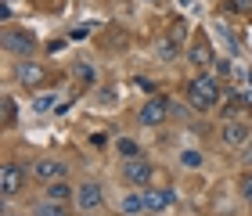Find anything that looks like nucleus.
Returning a JSON list of instances; mask_svg holds the SVG:
<instances>
[{
	"label": "nucleus",
	"instance_id": "nucleus-22",
	"mask_svg": "<svg viewBox=\"0 0 252 216\" xmlns=\"http://www.w3.org/2000/svg\"><path fill=\"white\" fill-rule=\"evenodd\" d=\"M227 11H252V0H231Z\"/></svg>",
	"mask_w": 252,
	"mask_h": 216
},
{
	"label": "nucleus",
	"instance_id": "nucleus-7",
	"mask_svg": "<svg viewBox=\"0 0 252 216\" xmlns=\"http://www.w3.org/2000/svg\"><path fill=\"white\" fill-rule=\"evenodd\" d=\"M68 166L65 162H54V158H40L36 166H32V177H40L43 184H54V180H65Z\"/></svg>",
	"mask_w": 252,
	"mask_h": 216
},
{
	"label": "nucleus",
	"instance_id": "nucleus-8",
	"mask_svg": "<svg viewBox=\"0 0 252 216\" xmlns=\"http://www.w3.org/2000/svg\"><path fill=\"white\" fill-rule=\"evenodd\" d=\"M101 184H94V180H87V184H79V191H76V206L83 209V213H90V209H101Z\"/></svg>",
	"mask_w": 252,
	"mask_h": 216
},
{
	"label": "nucleus",
	"instance_id": "nucleus-14",
	"mask_svg": "<svg viewBox=\"0 0 252 216\" xmlns=\"http://www.w3.org/2000/svg\"><path fill=\"white\" fill-rule=\"evenodd\" d=\"M32 216H68V209H65V202H40L36 209H32Z\"/></svg>",
	"mask_w": 252,
	"mask_h": 216
},
{
	"label": "nucleus",
	"instance_id": "nucleus-23",
	"mask_svg": "<svg viewBox=\"0 0 252 216\" xmlns=\"http://www.w3.org/2000/svg\"><path fill=\"white\" fill-rule=\"evenodd\" d=\"M242 195H245V202L252 206V177H242Z\"/></svg>",
	"mask_w": 252,
	"mask_h": 216
},
{
	"label": "nucleus",
	"instance_id": "nucleus-5",
	"mask_svg": "<svg viewBox=\"0 0 252 216\" xmlns=\"http://www.w3.org/2000/svg\"><path fill=\"white\" fill-rule=\"evenodd\" d=\"M123 177L126 180H130V184L133 187H148V184H152V166H148V162H141V158H126V166H123Z\"/></svg>",
	"mask_w": 252,
	"mask_h": 216
},
{
	"label": "nucleus",
	"instance_id": "nucleus-13",
	"mask_svg": "<svg viewBox=\"0 0 252 216\" xmlns=\"http://www.w3.org/2000/svg\"><path fill=\"white\" fill-rule=\"evenodd\" d=\"M43 195H47L51 202H68V198H72V187H68L65 180H54V184H47V191H43Z\"/></svg>",
	"mask_w": 252,
	"mask_h": 216
},
{
	"label": "nucleus",
	"instance_id": "nucleus-16",
	"mask_svg": "<svg viewBox=\"0 0 252 216\" xmlns=\"http://www.w3.org/2000/svg\"><path fill=\"white\" fill-rule=\"evenodd\" d=\"M72 76L83 79V83H94V65H90V62H76L72 65Z\"/></svg>",
	"mask_w": 252,
	"mask_h": 216
},
{
	"label": "nucleus",
	"instance_id": "nucleus-25",
	"mask_svg": "<svg viewBox=\"0 0 252 216\" xmlns=\"http://www.w3.org/2000/svg\"><path fill=\"white\" fill-rule=\"evenodd\" d=\"M242 158H245V162H249V166H252V141H249V144H245V148H242Z\"/></svg>",
	"mask_w": 252,
	"mask_h": 216
},
{
	"label": "nucleus",
	"instance_id": "nucleus-26",
	"mask_svg": "<svg viewBox=\"0 0 252 216\" xmlns=\"http://www.w3.org/2000/svg\"><path fill=\"white\" fill-rule=\"evenodd\" d=\"M249 83H252V69H249Z\"/></svg>",
	"mask_w": 252,
	"mask_h": 216
},
{
	"label": "nucleus",
	"instance_id": "nucleus-12",
	"mask_svg": "<svg viewBox=\"0 0 252 216\" xmlns=\"http://www.w3.org/2000/svg\"><path fill=\"white\" fill-rule=\"evenodd\" d=\"M188 58H191L194 65H209V62H213V47H209V43H205V40L198 36V40H194V43H191V51H188Z\"/></svg>",
	"mask_w": 252,
	"mask_h": 216
},
{
	"label": "nucleus",
	"instance_id": "nucleus-4",
	"mask_svg": "<svg viewBox=\"0 0 252 216\" xmlns=\"http://www.w3.org/2000/svg\"><path fill=\"white\" fill-rule=\"evenodd\" d=\"M22 180H26V173H22L18 162H7L4 169H0V191H4V198H15L22 191Z\"/></svg>",
	"mask_w": 252,
	"mask_h": 216
},
{
	"label": "nucleus",
	"instance_id": "nucleus-18",
	"mask_svg": "<svg viewBox=\"0 0 252 216\" xmlns=\"http://www.w3.org/2000/svg\"><path fill=\"white\" fill-rule=\"evenodd\" d=\"M119 152H123L126 158H137V141H130V137H123V141H119Z\"/></svg>",
	"mask_w": 252,
	"mask_h": 216
},
{
	"label": "nucleus",
	"instance_id": "nucleus-24",
	"mask_svg": "<svg viewBox=\"0 0 252 216\" xmlns=\"http://www.w3.org/2000/svg\"><path fill=\"white\" fill-rule=\"evenodd\" d=\"M108 43H112V47H126V36H123V32H112Z\"/></svg>",
	"mask_w": 252,
	"mask_h": 216
},
{
	"label": "nucleus",
	"instance_id": "nucleus-20",
	"mask_svg": "<svg viewBox=\"0 0 252 216\" xmlns=\"http://www.w3.org/2000/svg\"><path fill=\"white\" fill-rule=\"evenodd\" d=\"M137 87H141L144 94H152V97H155V79H148V76H137Z\"/></svg>",
	"mask_w": 252,
	"mask_h": 216
},
{
	"label": "nucleus",
	"instance_id": "nucleus-19",
	"mask_svg": "<svg viewBox=\"0 0 252 216\" xmlns=\"http://www.w3.org/2000/svg\"><path fill=\"white\" fill-rule=\"evenodd\" d=\"M180 162L191 166V169H198V166H202V155H198V152H184V155H180Z\"/></svg>",
	"mask_w": 252,
	"mask_h": 216
},
{
	"label": "nucleus",
	"instance_id": "nucleus-9",
	"mask_svg": "<svg viewBox=\"0 0 252 216\" xmlns=\"http://www.w3.org/2000/svg\"><path fill=\"white\" fill-rule=\"evenodd\" d=\"M4 47H7L11 54H22V58H29L32 47H36V40H32L29 32H15V29H7V32H4Z\"/></svg>",
	"mask_w": 252,
	"mask_h": 216
},
{
	"label": "nucleus",
	"instance_id": "nucleus-21",
	"mask_svg": "<svg viewBox=\"0 0 252 216\" xmlns=\"http://www.w3.org/2000/svg\"><path fill=\"white\" fill-rule=\"evenodd\" d=\"M158 54H162V58H173V54H177V40H162Z\"/></svg>",
	"mask_w": 252,
	"mask_h": 216
},
{
	"label": "nucleus",
	"instance_id": "nucleus-17",
	"mask_svg": "<svg viewBox=\"0 0 252 216\" xmlns=\"http://www.w3.org/2000/svg\"><path fill=\"white\" fill-rule=\"evenodd\" d=\"M18 119V108H15V97H4V123L11 126V123Z\"/></svg>",
	"mask_w": 252,
	"mask_h": 216
},
{
	"label": "nucleus",
	"instance_id": "nucleus-15",
	"mask_svg": "<svg viewBox=\"0 0 252 216\" xmlns=\"http://www.w3.org/2000/svg\"><path fill=\"white\" fill-rule=\"evenodd\" d=\"M58 105H62L58 94H40L36 101H32V108H36V112H51V108H58Z\"/></svg>",
	"mask_w": 252,
	"mask_h": 216
},
{
	"label": "nucleus",
	"instance_id": "nucleus-11",
	"mask_svg": "<svg viewBox=\"0 0 252 216\" xmlns=\"http://www.w3.org/2000/svg\"><path fill=\"white\" fill-rule=\"evenodd\" d=\"M119 209H123L126 216H144V213H148L144 191H130V195H123V202H119Z\"/></svg>",
	"mask_w": 252,
	"mask_h": 216
},
{
	"label": "nucleus",
	"instance_id": "nucleus-6",
	"mask_svg": "<svg viewBox=\"0 0 252 216\" xmlns=\"http://www.w3.org/2000/svg\"><path fill=\"white\" fill-rule=\"evenodd\" d=\"M15 79H18L22 87H40L43 79H47V69L26 58V62H18V69H15Z\"/></svg>",
	"mask_w": 252,
	"mask_h": 216
},
{
	"label": "nucleus",
	"instance_id": "nucleus-10",
	"mask_svg": "<svg viewBox=\"0 0 252 216\" xmlns=\"http://www.w3.org/2000/svg\"><path fill=\"white\" fill-rule=\"evenodd\" d=\"M173 191L169 187H144V202H148V213H162V209H169L173 206Z\"/></svg>",
	"mask_w": 252,
	"mask_h": 216
},
{
	"label": "nucleus",
	"instance_id": "nucleus-3",
	"mask_svg": "<svg viewBox=\"0 0 252 216\" xmlns=\"http://www.w3.org/2000/svg\"><path fill=\"white\" fill-rule=\"evenodd\" d=\"M220 141L227 144V148H245L249 141H252V133H249V126L242 119H223V126H220Z\"/></svg>",
	"mask_w": 252,
	"mask_h": 216
},
{
	"label": "nucleus",
	"instance_id": "nucleus-2",
	"mask_svg": "<svg viewBox=\"0 0 252 216\" xmlns=\"http://www.w3.org/2000/svg\"><path fill=\"white\" fill-rule=\"evenodd\" d=\"M169 97H162V94H155V97H148L144 105H141V112H137V119H141V126H158L166 116H169Z\"/></svg>",
	"mask_w": 252,
	"mask_h": 216
},
{
	"label": "nucleus",
	"instance_id": "nucleus-27",
	"mask_svg": "<svg viewBox=\"0 0 252 216\" xmlns=\"http://www.w3.org/2000/svg\"><path fill=\"white\" fill-rule=\"evenodd\" d=\"M7 216H15V213H7Z\"/></svg>",
	"mask_w": 252,
	"mask_h": 216
},
{
	"label": "nucleus",
	"instance_id": "nucleus-1",
	"mask_svg": "<svg viewBox=\"0 0 252 216\" xmlns=\"http://www.w3.org/2000/svg\"><path fill=\"white\" fill-rule=\"evenodd\" d=\"M216 101H220V87H216V79L213 76H194L191 83H188V105L194 112H209L216 108Z\"/></svg>",
	"mask_w": 252,
	"mask_h": 216
}]
</instances>
